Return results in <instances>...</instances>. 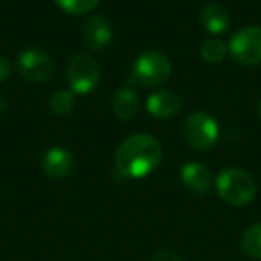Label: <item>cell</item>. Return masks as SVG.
Returning a JSON list of instances; mask_svg holds the SVG:
<instances>
[{
    "mask_svg": "<svg viewBox=\"0 0 261 261\" xmlns=\"http://www.w3.org/2000/svg\"><path fill=\"white\" fill-rule=\"evenodd\" d=\"M240 249L252 259H261V224H254L242 234Z\"/></svg>",
    "mask_w": 261,
    "mask_h": 261,
    "instance_id": "obj_14",
    "label": "cell"
},
{
    "mask_svg": "<svg viewBox=\"0 0 261 261\" xmlns=\"http://www.w3.org/2000/svg\"><path fill=\"white\" fill-rule=\"evenodd\" d=\"M9 75H11V63L0 56V83L8 79Z\"/></svg>",
    "mask_w": 261,
    "mask_h": 261,
    "instance_id": "obj_19",
    "label": "cell"
},
{
    "mask_svg": "<svg viewBox=\"0 0 261 261\" xmlns=\"http://www.w3.org/2000/svg\"><path fill=\"white\" fill-rule=\"evenodd\" d=\"M229 13L224 6L218 4H210L200 11V25L207 31L210 34H224L229 29Z\"/></svg>",
    "mask_w": 261,
    "mask_h": 261,
    "instance_id": "obj_12",
    "label": "cell"
},
{
    "mask_svg": "<svg viewBox=\"0 0 261 261\" xmlns=\"http://www.w3.org/2000/svg\"><path fill=\"white\" fill-rule=\"evenodd\" d=\"M259 118H261V100H259Z\"/></svg>",
    "mask_w": 261,
    "mask_h": 261,
    "instance_id": "obj_21",
    "label": "cell"
},
{
    "mask_svg": "<svg viewBox=\"0 0 261 261\" xmlns=\"http://www.w3.org/2000/svg\"><path fill=\"white\" fill-rule=\"evenodd\" d=\"M181 181L192 192L199 193V195H206L211 188V182H213V174H211L207 165L200 163V161H190V163L182 165Z\"/></svg>",
    "mask_w": 261,
    "mask_h": 261,
    "instance_id": "obj_10",
    "label": "cell"
},
{
    "mask_svg": "<svg viewBox=\"0 0 261 261\" xmlns=\"http://www.w3.org/2000/svg\"><path fill=\"white\" fill-rule=\"evenodd\" d=\"M113 113L120 120H130L135 118L140 111V98L135 90L130 88H120L113 95Z\"/></svg>",
    "mask_w": 261,
    "mask_h": 261,
    "instance_id": "obj_13",
    "label": "cell"
},
{
    "mask_svg": "<svg viewBox=\"0 0 261 261\" xmlns=\"http://www.w3.org/2000/svg\"><path fill=\"white\" fill-rule=\"evenodd\" d=\"M227 52L229 47L218 38H210V40L202 41V45H200V56H202L204 61L211 63V65L224 61Z\"/></svg>",
    "mask_w": 261,
    "mask_h": 261,
    "instance_id": "obj_15",
    "label": "cell"
},
{
    "mask_svg": "<svg viewBox=\"0 0 261 261\" xmlns=\"http://www.w3.org/2000/svg\"><path fill=\"white\" fill-rule=\"evenodd\" d=\"M4 111H6V100L2 97H0V115H2Z\"/></svg>",
    "mask_w": 261,
    "mask_h": 261,
    "instance_id": "obj_20",
    "label": "cell"
},
{
    "mask_svg": "<svg viewBox=\"0 0 261 261\" xmlns=\"http://www.w3.org/2000/svg\"><path fill=\"white\" fill-rule=\"evenodd\" d=\"M150 261H182V257L179 254L172 252V250H161V252H156Z\"/></svg>",
    "mask_w": 261,
    "mask_h": 261,
    "instance_id": "obj_18",
    "label": "cell"
},
{
    "mask_svg": "<svg viewBox=\"0 0 261 261\" xmlns=\"http://www.w3.org/2000/svg\"><path fill=\"white\" fill-rule=\"evenodd\" d=\"M163 149L161 143L147 133L130 135L116 147L115 167L129 179H142L152 174L161 163Z\"/></svg>",
    "mask_w": 261,
    "mask_h": 261,
    "instance_id": "obj_1",
    "label": "cell"
},
{
    "mask_svg": "<svg viewBox=\"0 0 261 261\" xmlns=\"http://www.w3.org/2000/svg\"><path fill=\"white\" fill-rule=\"evenodd\" d=\"M182 108V98L177 91L172 90H158L147 98V111L154 118L167 120L175 116Z\"/></svg>",
    "mask_w": 261,
    "mask_h": 261,
    "instance_id": "obj_9",
    "label": "cell"
},
{
    "mask_svg": "<svg viewBox=\"0 0 261 261\" xmlns=\"http://www.w3.org/2000/svg\"><path fill=\"white\" fill-rule=\"evenodd\" d=\"M54 2L68 15H84L93 11L100 0H54Z\"/></svg>",
    "mask_w": 261,
    "mask_h": 261,
    "instance_id": "obj_17",
    "label": "cell"
},
{
    "mask_svg": "<svg viewBox=\"0 0 261 261\" xmlns=\"http://www.w3.org/2000/svg\"><path fill=\"white\" fill-rule=\"evenodd\" d=\"M43 172L52 179H63L72 172L73 168V156L70 150L63 147H52L45 152L41 160Z\"/></svg>",
    "mask_w": 261,
    "mask_h": 261,
    "instance_id": "obj_11",
    "label": "cell"
},
{
    "mask_svg": "<svg viewBox=\"0 0 261 261\" xmlns=\"http://www.w3.org/2000/svg\"><path fill=\"white\" fill-rule=\"evenodd\" d=\"M50 109L54 115L66 116L75 109V93L72 90H59L50 97Z\"/></svg>",
    "mask_w": 261,
    "mask_h": 261,
    "instance_id": "obj_16",
    "label": "cell"
},
{
    "mask_svg": "<svg viewBox=\"0 0 261 261\" xmlns=\"http://www.w3.org/2000/svg\"><path fill=\"white\" fill-rule=\"evenodd\" d=\"M231 56L243 66H256L261 63V27L250 25L238 31L229 41Z\"/></svg>",
    "mask_w": 261,
    "mask_h": 261,
    "instance_id": "obj_6",
    "label": "cell"
},
{
    "mask_svg": "<svg viewBox=\"0 0 261 261\" xmlns=\"http://www.w3.org/2000/svg\"><path fill=\"white\" fill-rule=\"evenodd\" d=\"M218 135V122L210 113L195 111L182 123V136L195 150H210L217 143Z\"/></svg>",
    "mask_w": 261,
    "mask_h": 261,
    "instance_id": "obj_3",
    "label": "cell"
},
{
    "mask_svg": "<svg viewBox=\"0 0 261 261\" xmlns=\"http://www.w3.org/2000/svg\"><path fill=\"white\" fill-rule=\"evenodd\" d=\"M217 193L231 206H245L256 197V182L242 168H225L217 177Z\"/></svg>",
    "mask_w": 261,
    "mask_h": 261,
    "instance_id": "obj_2",
    "label": "cell"
},
{
    "mask_svg": "<svg viewBox=\"0 0 261 261\" xmlns=\"http://www.w3.org/2000/svg\"><path fill=\"white\" fill-rule=\"evenodd\" d=\"M172 75V61L163 52L147 50L133 63V77L143 86H160Z\"/></svg>",
    "mask_w": 261,
    "mask_h": 261,
    "instance_id": "obj_4",
    "label": "cell"
},
{
    "mask_svg": "<svg viewBox=\"0 0 261 261\" xmlns=\"http://www.w3.org/2000/svg\"><path fill=\"white\" fill-rule=\"evenodd\" d=\"M83 40H84V45H86L90 50H93V52L104 50L113 40V29H111L109 20L102 15L90 16L88 22L84 23Z\"/></svg>",
    "mask_w": 261,
    "mask_h": 261,
    "instance_id": "obj_8",
    "label": "cell"
},
{
    "mask_svg": "<svg viewBox=\"0 0 261 261\" xmlns=\"http://www.w3.org/2000/svg\"><path fill=\"white\" fill-rule=\"evenodd\" d=\"M18 70L31 83H45L52 79L56 65L48 52L40 48H27L18 56Z\"/></svg>",
    "mask_w": 261,
    "mask_h": 261,
    "instance_id": "obj_7",
    "label": "cell"
},
{
    "mask_svg": "<svg viewBox=\"0 0 261 261\" xmlns=\"http://www.w3.org/2000/svg\"><path fill=\"white\" fill-rule=\"evenodd\" d=\"M66 79L75 95L91 93L100 83V68L91 56L77 54L68 61Z\"/></svg>",
    "mask_w": 261,
    "mask_h": 261,
    "instance_id": "obj_5",
    "label": "cell"
}]
</instances>
